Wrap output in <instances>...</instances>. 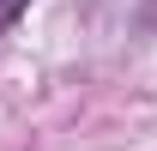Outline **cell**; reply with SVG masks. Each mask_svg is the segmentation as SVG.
<instances>
[{
  "instance_id": "1",
  "label": "cell",
  "mask_w": 157,
  "mask_h": 151,
  "mask_svg": "<svg viewBox=\"0 0 157 151\" xmlns=\"http://www.w3.org/2000/svg\"><path fill=\"white\" fill-rule=\"evenodd\" d=\"M24 6H30V0H0V30H6V24H18Z\"/></svg>"
}]
</instances>
